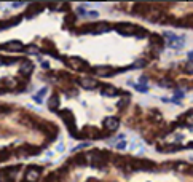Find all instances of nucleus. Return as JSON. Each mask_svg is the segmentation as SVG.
I'll use <instances>...</instances> for the list:
<instances>
[{
	"instance_id": "1",
	"label": "nucleus",
	"mask_w": 193,
	"mask_h": 182,
	"mask_svg": "<svg viewBox=\"0 0 193 182\" xmlns=\"http://www.w3.org/2000/svg\"><path fill=\"white\" fill-rule=\"evenodd\" d=\"M164 37L168 38V42H169V45L172 46V48H180V46L184 45V38L182 37H176V35H172L171 32H164Z\"/></svg>"
},
{
	"instance_id": "10",
	"label": "nucleus",
	"mask_w": 193,
	"mask_h": 182,
	"mask_svg": "<svg viewBox=\"0 0 193 182\" xmlns=\"http://www.w3.org/2000/svg\"><path fill=\"white\" fill-rule=\"evenodd\" d=\"M185 123H188V125H193V112L187 113V117H185Z\"/></svg>"
},
{
	"instance_id": "3",
	"label": "nucleus",
	"mask_w": 193,
	"mask_h": 182,
	"mask_svg": "<svg viewBox=\"0 0 193 182\" xmlns=\"http://www.w3.org/2000/svg\"><path fill=\"white\" fill-rule=\"evenodd\" d=\"M120 126V121L117 120V118H113V117H109L107 120H105V128L109 129V131H115V129Z\"/></svg>"
},
{
	"instance_id": "11",
	"label": "nucleus",
	"mask_w": 193,
	"mask_h": 182,
	"mask_svg": "<svg viewBox=\"0 0 193 182\" xmlns=\"http://www.w3.org/2000/svg\"><path fill=\"white\" fill-rule=\"evenodd\" d=\"M96 70H97V74H99V75H104V74L109 72L107 67H96Z\"/></svg>"
},
{
	"instance_id": "4",
	"label": "nucleus",
	"mask_w": 193,
	"mask_h": 182,
	"mask_svg": "<svg viewBox=\"0 0 193 182\" xmlns=\"http://www.w3.org/2000/svg\"><path fill=\"white\" fill-rule=\"evenodd\" d=\"M80 83H81V86H85V88H94V86H96V82H94L93 78H81Z\"/></svg>"
},
{
	"instance_id": "13",
	"label": "nucleus",
	"mask_w": 193,
	"mask_h": 182,
	"mask_svg": "<svg viewBox=\"0 0 193 182\" xmlns=\"http://www.w3.org/2000/svg\"><path fill=\"white\" fill-rule=\"evenodd\" d=\"M125 145H126V144H125V142H121V144H118V145H117V149H123V147H125Z\"/></svg>"
},
{
	"instance_id": "7",
	"label": "nucleus",
	"mask_w": 193,
	"mask_h": 182,
	"mask_svg": "<svg viewBox=\"0 0 193 182\" xmlns=\"http://www.w3.org/2000/svg\"><path fill=\"white\" fill-rule=\"evenodd\" d=\"M30 70H32V66H30V62H24V64L21 66V72H22V74H29Z\"/></svg>"
},
{
	"instance_id": "2",
	"label": "nucleus",
	"mask_w": 193,
	"mask_h": 182,
	"mask_svg": "<svg viewBox=\"0 0 193 182\" xmlns=\"http://www.w3.org/2000/svg\"><path fill=\"white\" fill-rule=\"evenodd\" d=\"M117 29L120 30L123 35H133V32H136V30H137V27L133 26V24H118Z\"/></svg>"
},
{
	"instance_id": "8",
	"label": "nucleus",
	"mask_w": 193,
	"mask_h": 182,
	"mask_svg": "<svg viewBox=\"0 0 193 182\" xmlns=\"http://www.w3.org/2000/svg\"><path fill=\"white\" fill-rule=\"evenodd\" d=\"M38 177V171H35V169H32V171H29V176H27V179H29L30 182H34L35 179Z\"/></svg>"
},
{
	"instance_id": "12",
	"label": "nucleus",
	"mask_w": 193,
	"mask_h": 182,
	"mask_svg": "<svg viewBox=\"0 0 193 182\" xmlns=\"http://www.w3.org/2000/svg\"><path fill=\"white\" fill-rule=\"evenodd\" d=\"M134 88H136L137 91H140V93H145V91H147V86H140L139 83H136V85H134Z\"/></svg>"
},
{
	"instance_id": "5",
	"label": "nucleus",
	"mask_w": 193,
	"mask_h": 182,
	"mask_svg": "<svg viewBox=\"0 0 193 182\" xmlns=\"http://www.w3.org/2000/svg\"><path fill=\"white\" fill-rule=\"evenodd\" d=\"M102 94H104V96H115V94H117V90L112 88V86H107V88L102 90Z\"/></svg>"
},
{
	"instance_id": "9",
	"label": "nucleus",
	"mask_w": 193,
	"mask_h": 182,
	"mask_svg": "<svg viewBox=\"0 0 193 182\" xmlns=\"http://www.w3.org/2000/svg\"><path fill=\"white\" fill-rule=\"evenodd\" d=\"M185 72L193 74V61H187V64H185Z\"/></svg>"
},
{
	"instance_id": "6",
	"label": "nucleus",
	"mask_w": 193,
	"mask_h": 182,
	"mask_svg": "<svg viewBox=\"0 0 193 182\" xmlns=\"http://www.w3.org/2000/svg\"><path fill=\"white\" fill-rule=\"evenodd\" d=\"M46 91H48V88H42L40 91H38V93L34 96L35 102H42V96H45V94H46Z\"/></svg>"
}]
</instances>
